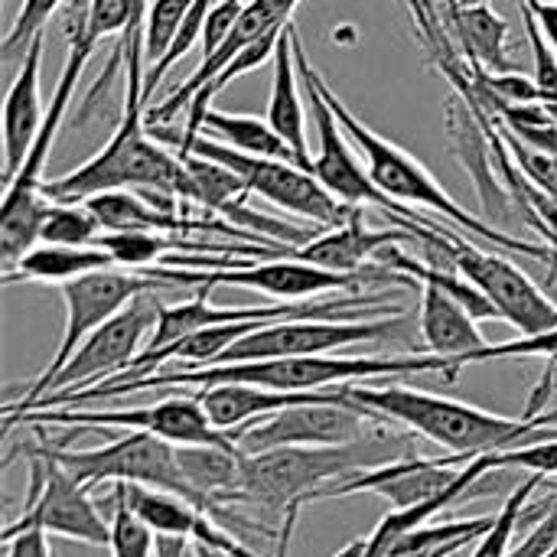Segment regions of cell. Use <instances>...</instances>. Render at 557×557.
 <instances>
[{"label": "cell", "instance_id": "19", "mask_svg": "<svg viewBox=\"0 0 557 557\" xmlns=\"http://www.w3.org/2000/svg\"><path fill=\"white\" fill-rule=\"evenodd\" d=\"M447 144H450L457 163L463 166V173L476 183L483 219L490 225L522 219L503 176H496V153H493V140L486 134L480 111H473L457 91L447 101Z\"/></svg>", "mask_w": 557, "mask_h": 557}, {"label": "cell", "instance_id": "37", "mask_svg": "<svg viewBox=\"0 0 557 557\" xmlns=\"http://www.w3.org/2000/svg\"><path fill=\"white\" fill-rule=\"evenodd\" d=\"M509 557H557V496L548 503L545 519L525 535L519 548H512Z\"/></svg>", "mask_w": 557, "mask_h": 557}, {"label": "cell", "instance_id": "16", "mask_svg": "<svg viewBox=\"0 0 557 557\" xmlns=\"http://www.w3.org/2000/svg\"><path fill=\"white\" fill-rule=\"evenodd\" d=\"M408 313H382V317H352V320H281L264 323L255 333L242 336L215 366L228 362H261V359H287V356H330L336 349L385 343L408 336Z\"/></svg>", "mask_w": 557, "mask_h": 557}, {"label": "cell", "instance_id": "30", "mask_svg": "<svg viewBox=\"0 0 557 557\" xmlns=\"http://www.w3.org/2000/svg\"><path fill=\"white\" fill-rule=\"evenodd\" d=\"M101 222L85 202H55L49 199L39 219V242L49 245H95Z\"/></svg>", "mask_w": 557, "mask_h": 557}, {"label": "cell", "instance_id": "41", "mask_svg": "<svg viewBox=\"0 0 557 557\" xmlns=\"http://www.w3.org/2000/svg\"><path fill=\"white\" fill-rule=\"evenodd\" d=\"M196 557H228V555H222V552H212V548H202V545H196Z\"/></svg>", "mask_w": 557, "mask_h": 557}, {"label": "cell", "instance_id": "32", "mask_svg": "<svg viewBox=\"0 0 557 557\" xmlns=\"http://www.w3.org/2000/svg\"><path fill=\"white\" fill-rule=\"evenodd\" d=\"M189 3L193 0H150L147 20H144V62H147V69L157 65L170 52Z\"/></svg>", "mask_w": 557, "mask_h": 557}, {"label": "cell", "instance_id": "31", "mask_svg": "<svg viewBox=\"0 0 557 557\" xmlns=\"http://www.w3.org/2000/svg\"><path fill=\"white\" fill-rule=\"evenodd\" d=\"M545 476H529V480H522L516 490H512V496L506 499V506L496 512V522H493V529L476 542V548H473V555L470 557H509L512 555V535H516V529H519V522H522V516H525V509H529V499H532V493L539 490V483H542Z\"/></svg>", "mask_w": 557, "mask_h": 557}, {"label": "cell", "instance_id": "1", "mask_svg": "<svg viewBox=\"0 0 557 557\" xmlns=\"http://www.w3.org/2000/svg\"><path fill=\"white\" fill-rule=\"evenodd\" d=\"M437 372L444 382H457V369L450 359L414 352V356H287V359H261V362H228V366H202V369H160L147 379L95 385L75 395H49L36 401L33 411L55 408V405H85V401H108L124 398L150 388H212V385H258L268 392H326L336 385L375 382V379H405ZM29 414V411H26ZM20 418V414H16Z\"/></svg>", "mask_w": 557, "mask_h": 557}, {"label": "cell", "instance_id": "26", "mask_svg": "<svg viewBox=\"0 0 557 557\" xmlns=\"http://www.w3.org/2000/svg\"><path fill=\"white\" fill-rule=\"evenodd\" d=\"M320 392H307V395H290V392H268L258 385H212V388H199V401L209 414V421L225 431L235 434L242 428H248L258 418H268L274 411H284L290 405H304L313 401Z\"/></svg>", "mask_w": 557, "mask_h": 557}, {"label": "cell", "instance_id": "28", "mask_svg": "<svg viewBox=\"0 0 557 557\" xmlns=\"http://www.w3.org/2000/svg\"><path fill=\"white\" fill-rule=\"evenodd\" d=\"M202 134L232 147V150H242V153H251V157H271V160H294V150L287 147V140L271 127V121L264 117H255V114H228V111H215L209 108L206 117H202Z\"/></svg>", "mask_w": 557, "mask_h": 557}, {"label": "cell", "instance_id": "3", "mask_svg": "<svg viewBox=\"0 0 557 557\" xmlns=\"http://www.w3.org/2000/svg\"><path fill=\"white\" fill-rule=\"evenodd\" d=\"M418 434L395 431L392 421H382L372 434L352 444L336 447H281L268 454L242 457V493L238 503H258L271 512H300L307 503H320L323 490L405 460L418 457Z\"/></svg>", "mask_w": 557, "mask_h": 557}, {"label": "cell", "instance_id": "43", "mask_svg": "<svg viewBox=\"0 0 557 557\" xmlns=\"http://www.w3.org/2000/svg\"><path fill=\"white\" fill-rule=\"evenodd\" d=\"M545 108H548V114H552V121L557 124V101H545Z\"/></svg>", "mask_w": 557, "mask_h": 557}, {"label": "cell", "instance_id": "38", "mask_svg": "<svg viewBox=\"0 0 557 557\" xmlns=\"http://www.w3.org/2000/svg\"><path fill=\"white\" fill-rule=\"evenodd\" d=\"M7 557H52L46 532H23L16 539H7Z\"/></svg>", "mask_w": 557, "mask_h": 557}, {"label": "cell", "instance_id": "15", "mask_svg": "<svg viewBox=\"0 0 557 557\" xmlns=\"http://www.w3.org/2000/svg\"><path fill=\"white\" fill-rule=\"evenodd\" d=\"M385 418L349 401L339 388L320 392L313 401L290 405L235 431L232 441L242 454H268L281 447H336L372 434Z\"/></svg>", "mask_w": 557, "mask_h": 557}, {"label": "cell", "instance_id": "42", "mask_svg": "<svg viewBox=\"0 0 557 557\" xmlns=\"http://www.w3.org/2000/svg\"><path fill=\"white\" fill-rule=\"evenodd\" d=\"M463 548H444V552H434V555H421V557H454L460 555Z\"/></svg>", "mask_w": 557, "mask_h": 557}, {"label": "cell", "instance_id": "4", "mask_svg": "<svg viewBox=\"0 0 557 557\" xmlns=\"http://www.w3.org/2000/svg\"><path fill=\"white\" fill-rule=\"evenodd\" d=\"M349 401L375 411L379 418L401 424L414 431L418 437L444 447L450 457L473 460L483 454L512 450L519 444H532L542 437H557V428L548 424L545 414L539 418H503L493 411H483L467 401H454L444 395H431L408 385H336Z\"/></svg>", "mask_w": 557, "mask_h": 557}, {"label": "cell", "instance_id": "2", "mask_svg": "<svg viewBox=\"0 0 557 557\" xmlns=\"http://www.w3.org/2000/svg\"><path fill=\"white\" fill-rule=\"evenodd\" d=\"M121 52L127 59V91L124 114L114 127L111 140L72 173L42 183V196L55 202H85L98 193L111 189H150L170 193L183 202H193V180L176 150H163L157 137L147 131L144 114V26L124 29Z\"/></svg>", "mask_w": 557, "mask_h": 557}, {"label": "cell", "instance_id": "13", "mask_svg": "<svg viewBox=\"0 0 557 557\" xmlns=\"http://www.w3.org/2000/svg\"><path fill=\"white\" fill-rule=\"evenodd\" d=\"M431 228L441 232V251L434 261H450V268L473 281L493 300L503 323L516 326L522 336H539L555 326V297H548L519 264H512L499 251H483L480 245L467 242L460 235L463 228H444L441 222H431Z\"/></svg>", "mask_w": 557, "mask_h": 557}, {"label": "cell", "instance_id": "12", "mask_svg": "<svg viewBox=\"0 0 557 557\" xmlns=\"http://www.w3.org/2000/svg\"><path fill=\"white\" fill-rule=\"evenodd\" d=\"M13 424H52V428H75V431H127V434H153L173 447L193 444H235L232 434L219 431L199 395H173L144 408H104V411H72V408H42L20 418H3V428Z\"/></svg>", "mask_w": 557, "mask_h": 557}, {"label": "cell", "instance_id": "25", "mask_svg": "<svg viewBox=\"0 0 557 557\" xmlns=\"http://www.w3.org/2000/svg\"><path fill=\"white\" fill-rule=\"evenodd\" d=\"M104 268H117L114 258L98 248V245H49L39 242L36 248H29L13 271H3V284H20V281H36V284H69L75 277L104 271Z\"/></svg>", "mask_w": 557, "mask_h": 557}, {"label": "cell", "instance_id": "8", "mask_svg": "<svg viewBox=\"0 0 557 557\" xmlns=\"http://www.w3.org/2000/svg\"><path fill=\"white\" fill-rule=\"evenodd\" d=\"M290 39H294V55H297V69H300V82H304V91H307V101H310V114H313V124H317V134H320V153L313 157V166L310 173L346 206H369V209H379L385 212L388 219H395L401 228H411L421 235V248H428L437 232L431 228L428 219H418L414 209L395 202L392 196H385L375 180L369 176V166L362 160V153L356 150V144L349 140V134L343 131L333 104L326 101L323 88H320V72L313 69L307 49H304V39L300 33L294 29L290 23Z\"/></svg>", "mask_w": 557, "mask_h": 557}, {"label": "cell", "instance_id": "5", "mask_svg": "<svg viewBox=\"0 0 557 557\" xmlns=\"http://www.w3.org/2000/svg\"><path fill=\"white\" fill-rule=\"evenodd\" d=\"M320 88L326 95V101L333 104L343 131L349 134V140L356 144V150L362 153L366 166H369V176L375 180V186L392 196L395 202L401 206H418V209H428V212H437L444 219H450L457 228L476 235L480 242L486 245H496L509 255H522V258H532V261H557V251L552 245H545L542 238L539 242H529V238H519V235H509V232H499L496 225H490L486 219H480L476 212L463 209L447 189L444 183H437L431 176V170L424 163H418V157H411L408 150H401L398 144L385 140L379 131H372L369 124H362L349 108L346 101L326 85V78L320 75Z\"/></svg>", "mask_w": 557, "mask_h": 557}, {"label": "cell", "instance_id": "10", "mask_svg": "<svg viewBox=\"0 0 557 557\" xmlns=\"http://www.w3.org/2000/svg\"><path fill=\"white\" fill-rule=\"evenodd\" d=\"M163 281L144 274V271H127V268H104L85 277H75L69 284H62V300H65V330H62V343L55 349V356L49 359V366L33 379V385L23 392L20 401L3 405V418H16L36 408V401L49 392V382L65 369V362L78 352V346L98 330L104 326L111 317H117L134 297L147 294V290H160Z\"/></svg>", "mask_w": 557, "mask_h": 557}, {"label": "cell", "instance_id": "9", "mask_svg": "<svg viewBox=\"0 0 557 557\" xmlns=\"http://www.w3.org/2000/svg\"><path fill=\"white\" fill-rule=\"evenodd\" d=\"M144 274L170 284V287H248V290H261L268 297L277 300H310L317 294H330V290H352L359 294V287H366L369 281H398V284H411V277L388 271L385 264H372L362 274H343V271H330L320 264H307L297 258H274V261H258V264H232V268H170V264H153Z\"/></svg>", "mask_w": 557, "mask_h": 557}, {"label": "cell", "instance_id": "27", "mask_svg": "<svg viewBox=\"0 0 557 557\" xmlns=\"http://www.w3.org/2000/svg\"><path fill=\"white\" fill-rule=\"evenodd\" d=\"M242 450L235 444H193L176 447L180 470L212 503H238L242 493Z\"/></svg>", "mask_w": 557, "mask_h": 557}, {"label": "cell", "instance_id": "44", "mask_svg": "<svg viewBox=\"0 0 557 557\" xmlns=\"http://www.w3.org/2000/svg\"><path fill=\"white\" fill-rule=\"evenodd\" d=\"M545 418H548V424H552V428H557V408L555 411H545Z\"/></svg>", "mask_w": 557, "mask_h": 557}, {"label": "cell", "instance_id": "21", "mask_svg": "<svg viewBox=\"0 0 557 557\" xmlns=\"http://www.w3.org/2000/svg\"><path fill=\"white\" fill-rule=\"evenodd\" d=\"M42 49H46V33L33 39L26 49L16 78L7 88L3 101V186L20 173L26 163V153L46 121L42 95H39V72H42Z\"/></svg>", "mask_w": 557, "mask_h": 557}, {"label": "cell", "instance_id": "6", "mask_svg": "<svg viewBox=\"0 0 557 557\" xmlns=\"http://www.w3.org/2000/svg\"><path fill=\"white\" fill-rule=\"evenodd\" d=\"M49 454L88 490H98L104 483H127V486H144V490H157V493H170L180 496L193 506H199L202 512H209L219 525H225L228 532H235L238 539H245V532H261L271 535L264 525L228 512L225 503H212L206 499L180 470L176 460V447L153 437V434H124L104 447L95 450H72L69 444L59 441H46ZM277 542V535H271Z\"/></svg>", "mask_w": 557, "mask_h": 557}, {"label": "cell", "instance_id": "36", "mask_svg": "<svg viewBox=\"0 0 557 557\" xmlns=\"http://www.w3.org/2000/svg\"><path fill=\"white\" fill-rule=\"evenodd\" d=\"M496 127H499V134H503L506 147L512 150L516 163L522 166V173H525L532 183H539L542 189H548L552 196H557V157H552V153H542V150H535V147L522 144V140H519L516 134H509L499 121H496Z\"/></svg>", "mask_w": 557, "mask_h": 557}, {"label": "cell", "instance_id": "18", "mask_svg": "<svg viewBox=\"0 0 557 557\" xmlns=\"http://www.w3.org/2000/svg\"><path fill=\"white\" fill-rule=\"evenodd\" d=\"M304 0H248L245 3V10H242V16L235 20V26H232V33H228V39L212 52V55H202V62L196 65V72L166 98V101H160L157 108H150L147 111V124H166V121H173V117H180V114H186V108H189V101L248 46V42H255V39H261V36H268V33H281V29H287L290 26V16H294V10L300 7Z\"/></svg>", "mask_w": 557, "mask_h": 557}, {"label": "cell", "instance_id": "24", "mask_svg": "<svg viewBox=\"0 0 557 557\" xmlns=\"http://www.w3.org/2000/svg\"><path fill=\"white\" fill-rule=\"evenodd\" d=\"M271 62H274V85H271V101H268V121L287 140L297 163L304 170H310L313 160H310V147H307V111H304V98H300L304 82H300V69H297V55H294L290 26L284 29Z\"/></svg>", "mask_w": 557, "mask_h": 557}, {"label": "cell", "instance_id": "34", "mask_svg": "<svg viewBox=\"0 0 557 557\" xmlns=\"http://www.w3.org/2000/svg\"><path fill=\"white\" fill-rule=\"evenodd\" d=\"M496 359H557V323L552 330L539 333V336H519L509 343H486L483 349L463 356L457 366H476V362H496Z\"/></svg>", "mask_w": 557, "mask_h": 557}, {"label": "cell", "instance_id": "17", "mask_svg": "<svg viewBox=\"0 0 557 557\" xmlns=\"http://www.w3.org/2000/svg\"><path fill=\"white\" fill-rule=\"evenodd\" d=\"M160 297L157 290H147L140 297H134L117 317H111L104 326H98L82 346L78 352L65 362V369L49 382V395H75L85 388H95L121 372H127V366L147 349V339L157 326L160 317ZM39 398V401H42Z\"/></svg>", "mask_w": 557, "mask_h": 557}, {"label": "cell", "instance_id": "45", "mask_svg": "<svg viewBox=\"0 0 557 557\" xmlns=\"http://www.w3.org/2000/svg\"><path fill=\"white\" fill-rule=\"evenodd\" d=\"M460 3H467V7H483V3H490V0H460Z\"/></svg>", "mask_w": 557, "mask_h": 557}, {"label": "cell", "instance_id": "7", "mask_svg": "<svg viewBox=\"0 0 557 557\" xmlns=\"http://www.w3.org/2000/svg\"><path fill=\"white\" fill-rule=\"evenodd\" d=\"M101 39H95L85 29H75L69 36V55L59 75V85L52 91V104L46 108V121L26 153V163L20 166V173L3 186V202H0V264L3 271H13L16 261L39 245V219L46 209V196H42V173L52 153V144L59 137V127L69 114L75 85L95 52Z\"/></svg>", "mask_w": 557, "mask_h": 557}, {"label": "cell", "instance_id": "35", "mask_svg": "<svg viewBox=\"0 0 557 557\" xmlns=\"http://www.w3.org/2000/svg\"><path fill=\"white\" fill-rule=\"evenodd\" d=\"M499 470H529L535 476H557V437H542L496 454Z\"/></svg>", "mask_w": 557, "mask_h": 557}, {"label": "cell", "instance_id": "22", "mask_svg": "<svg viewBox=\"0 0 557 557\" xmlns=\"http://www.w3.org/2000/svg\"><path fill=\"white\" fill-rule=\"evenodd\" d=\"M421 287V343L428 356H441L450 359L454 369L460 372V359L483 349L486 336L480 333V323L444 290L431 287V284H418Z\"/></svg>", "mask_w": 557, "mask_h": 557}, {"label": "cell", "instance_id": "23", "mask_svg": "<svg viewBox=\"0 0 557 557\" xmlns=\"http://www.w3.org/2000/svg\"><path fill=\"white\" fill-rule=\"evenodd\" d=\"M447 29L473 69H483V72H512L516 69L512 59L506 55L509 20L499 16L490 3L467 7L460 0H447Z\"/></svg>", "mask_w": 557, "mask_h": 557}, {"label": "cell", "instance_id": "29", "mask_svg": "<svg viewBox=\"0 0 557 557\" xmlns=\"http://www.w3.org/2000/svg\"><path fill=\"white\" fill-rule=\"evenodd\" d=\"M111 557H157V532L134 512L124 483H111Z\"/></svg>", "mask_w": 557, "mask_h": 557}, {"label": "cell", "instance_id": "14", "mask_svg": "<svg viewBox=\"0 0 557 557\" xmlns=\"http://www.w3.org/2000/svg\"><path fill=\"white\" fill-rule=\"evenodd\" d=\"M186 153H202V157H212V160L232 166L245 180L248 196H261L264 202H271L290 215H300L320 228H339L343 222H349L362 209V206L339 202L310 170H304L294 160L251 157V153L232 150V147L206 137V134H199ZM186 153H180V157H186Z\"/></svg>", "mask_w": 557, "mask_h": 557}, {"label": "cell", "instance_id": "11", "mask_svg": "<svg viewBox=\"0 0 557 557\" xmlns=\"http://www.w3.org/2000/svg\"><path fill=\"white\" fill-rule=\"evenodd\" d=\"M26 450V447H23ZM29 460V496L23 516L3 529V542L23 532H46L52 539L82 542L91 548L111 545V522L101 519L91 490L78 483L39 441V447L26 450Z\"/></svg>", "mask_w": 557, "mask_h": 557}, {"label": "cell", "instance_id": "39", "mask_svg": "<svg viewBox=\"0 0 557 557\" xmlns=\"http://www.w3.org/2000/svg\"><path fill=\"white\" fill-rule=\"evenodd\" d=\"M532 10H535V20H539L545 39L552 42V49L557 52V0H535Z\"/></svg>", "mask_w": 557, "mask_h": 557}, {"label": "cell", "instance_id": "40", "mask_svg": "<svg viewBox=\"0 0 557 557\" xmlns=\"http://www.w3.org/2000/svg\"><path fill=\"white\" fill-rule=\"evenodd\" d=\"M532 232H535V235H539V238H542L545 245H552V248L557 251V232H552L548 225H532Z\"/></svg>", "mask_w": 557, "mask_h": 557}, {"label": "cell", "instance_id": "20", "mask_svg": "<svg viewBox=\"0 0 557 557\" xmlns=\"http://www.w3.org/2000/svg\"><path fill=\"white\" fill-rule=\"evenodd\" d=\"M401 242H414L421 245V235L411 228H366L362 209L343 222L339 228H326L317 238H310L300 248H290V258L307 261V264H320L330 271H343V274H362L372 268V261L388 248V245H401Z\"/></svg>", "mask_w": 557, "mask_h": 557}, {"label": "cell", "instance_id": "33", "mask_svg": "<svg viewBox=\"0 0 557 557\" xmlns=\"http://www.w3.org/2000/svg\"><path fill=\"white\" fill-rule=\"evenodd\" d=\"M65 0H23L3 42H0V52L7 62H13L16 55H26V49L33 46L36 36L46 33V23L52 20V13L62 7Z\"/></svg>", "mask_w": 557, "mask_h": 557}, {"label": "cell", "instance_id": "47", "mask_svg": "<svg viewBox=\"0 0 557 557\" xmlns=\"http://www.w3.org/2000/svg\"><path fill=\"white\" fill-rule=\"evenodd\" d=\"M52 557H59V555H55V552H52Z\"/></svg>", "mask_w": 557, "mask_h": 557}, {"label": "cell", "instance_id": "46", "mask_svg": "<svg viewBox=\"0 0 557 557\" xmlns=\"http://www.w3.org/2000/svg\"><path fill=\"white\" fill-rule=\"evenodd\" d=\"M522 3H535V0H522Z\"/></svg>", "mask_w": 557, "mask_h": 557}]
</instances>
